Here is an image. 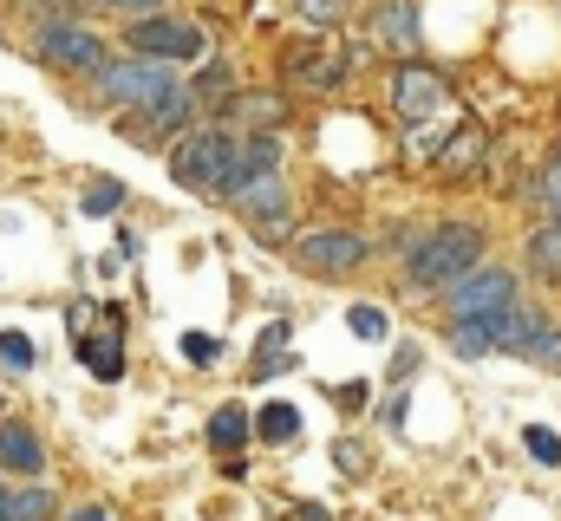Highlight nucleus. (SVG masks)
<instances>
[{
	"label": "nucleus",
	"instance_id": "obj_1",
	"mask_svg": "<svg viewBox=\"0 0 561 521\" xmlns=\"http://www.w3.org/2000/svg\"><path fill=\"white\" fill-rule=\"evenodd\" d=\"M470 267H483V229H470V222H444L412 248V280L419 287H457Z\"/></svg>",
	"mask_w": 561,
	"mask_h": 521
},
{
	"label": "nucleus",
	"instance_id": "obj_20",
	"mask_svg": "<svg viewBox=\"0 0 561 521\" xmlns=\"http://www.w3.org/2000/svg\"><path fill=\"white\" fill-rule=\"evenodd\" d=\"M0 372L7 379H26L33 372V339L26 333H0Z\"/></svg>",
	"mask_w": 561,
	"mask_h": 521
},
{
	"label": "nucleus",
	"instance_id": "obj_14",
	"mask_svg": "<svg viewBox=\"0 0 561 521\" xmlns=\"http://www.w3.org/2000/svg\"><path fill=\"white\" fill-rule=\"evenodd\" d=\"M346 66H353L346 53H320V46H300V53H294V79H300V85H313V92L340 85V79H346Z\"/></svg>",
	"mask_w": 561,
	"mask_h": 521
},
{
	"label": "nucleus",
	"instance_id": "obj_7",
	"mask_svg": "<svg viewBox=\"0 0 561 521\" xmlns=\"http://www.w3.org/2000/svg\"><path fill=\"white\" fill-rule=\"evenodd\" d=\"M39 59L59 66V72H105V39L66 20V26H46L39 33Z\"/></svg>",
	"mask_w": 561,
	"mask_h": 521
},
{
	"label": "nucleus",
	"instance_id": "obj_3",
	"mask_svg": "<svg viewBox=\"0 0 561 521\" xmlns=\"http://www.w3.org/2000/svg\"><path fill=\"white\" fill-rule=\"evenodd\" d=\"M450 326L457 320H490V313H510L516 306V274L510 267H496V260H483V267H470L457 287H450Z\"/></svg>",
	"mask_w": 561,
	"mask_h": 521
},
{
	"label": "nucleus",
	"instance_id": "obj_35",
	"mask_svg": "<svg viewBox=\"0 0 561 521\" xmlns=\"http://www.w3.org/2000/svg\"><path fill=\"white\" fill-rule=\"evenodd\" d=\"M556 157H561V150H556Z\"/></svg>",
	"mask_w": 561,
	"mask_h": 521
},
{
	"label": "nucleus",
	"instance_id": "obj_31",
	"mask_svg": "<svg viewBox=\"0 0 561 521\" xmlns=\"http://www.w3.org/2000/svg\"><path fill=\"white\" fill-rule=\"evenodd\" d=\"M112 7H118V13H138V20H150V13H157L163 0H112Z\"/></svg>",
	"mask_w": 561,
	"mask_h": 521
},
{
	"label": "nucleus",
	"instance_id": "obj_11",
	"mask_svg": "<svg viewBox=\"0 0 561 521\" xmlns=\"http://www.w3.org/2000/svg\"><path fill=\"white\" fill-rule=\"evenodd\" d=\"M229 202H236L249 222H275V216H287V183H280V170H268V176H249Z\"/></svg>",
	"mask_w": 561,
	"mask_h": 521
},
{
	"label": "nucleus",
	"instance_id": "obj_30",
	"mask_svg": "<svg viewBox=\"0 0 561 521\" xmlns=\"http://www.w3.org/2000/svg\"><path fill=\"white\" fill-rule=\"evenodd\" d=\"M183 352L203 366V359H216V339H209V333H190V339H183Z\"/></svg>",
	"mask_w": 561,
	"mask_h": 521
},
{
	"label": "nucleus",
	"instance_id": "obj_29",
	"mask_svg": "<svg viewBox=\"0 0 561 521\" xmlns=\"http://www.w3.org/2000/svg\"><path fill=\"white\" fill-rule=\"evenodd\" d=\"M229 85V66H209L203 79H196V99H209V92H222Z\"/></svg>",
	"mask_w": 561,
	"mask_h": 521
},
{
	"label": "nucleus",
	"instance_id": "obj_34",
	"mask_svg": "<svg viewBox=\"0 0 561 521\" xmlns=\"http://www.w3.org/2000/svg\"><path fill=\"white\" fill-rule=\"evenodd\" d=\"M0 521H13V489L0 483Z\"/></svg>",
	"mask_w": 561,
	"mask_h": 521
},
{
	"label": "nucleus",
	"instance_id": "obj_8",
	"mask_svg": "<svg viewBox=\"0 0 561 521\" xmlns=\"http://www.w3.org/2000/svg\"><path fill=\"white\" fill-rule=\"evenodd\" d=\"M294 260L307 274H353V267H366V242L353 229H320V235H300Z\"/></svg>",
	"mask_w": 561,
	"mask_h": 521
},
{
	"label": "nucleus",
	"instance_id": "obj_5",
	"mask_svg": "<svg viewBox=\"0 0 561 521\" xmlns=\"http://www.w3.org/2000/svg\"><path fill=\"white\" fill-rule=\"evenodd\" d=\"M450 105V85H444V72L437 66H419V59H405L399 72H392V112L405 118V125H424V118H437Z\"/></svg>",
	"mask_w": 561,
	"mask_h": 521
},
{
	"label": "nucleus",
	"instance_id": "obj_26",
	"mask_svg": "<svg viewBox=\"0 0 561 521\" xmlns=\"http://www.w3.org/2000/svg\"><path fill=\"white\" fill-rule=\"evenodd\" d=\"M294 7H300V20H313V26H333V20H346L353 0H294Z\"/></svg>",
	"mask_w": 561,
	"mask_h": 521
},
{
	"label": "nucleus",
	"instance_id": "obj_17",
	"mask_svg": "<svg viewBox=\"0 0 561 521\" xmlns=\"http://www.w3.org/2000/svg\"><path fill=\"white\" fill-rule=\"evenodd\" d=\"M255 430H262L268 443H294V437H300V410L275 397V404H262V410H255Z\"/></svg>",
	"mask_w": 561,
	"mask_h": 521
},
{
	"label": "nucleus",
	"instance_id": "obj_16",
	"mask_svg": "<svg viewBox=\"0 0 561 521\" xmlns=\"http://www.w3.org/2000/svg\"><path fill=\"white\" fill-rule=\"evenodd\" d=\"M249 430H255V424H249V410H242V404H222V410L209 417V450L236 456V450L249 443Z\"/></svg>",
	"mask_w": 561,
	"mask_h": 521
},
{
	"label": "nucleus",
	"instance_id": "obj_19",
	"mask_svg": "<svg viewBox=\"0 0 561 521\" xmlns=\"http://www.w3.org/2000/svg\"><path fill=\"white\" fill-rule=\"evenodd\" d=\"M287 339H294V326H287V320H275V326L255 339V366H249L255 379H275V352H287Z\"/></svg>",
	"mask_w": 561,
	"mask_h": 521
},
{
	"label": "nucleus",
	"instance_id": "obj_4",
	"mask_svg": "<svg viewBox=\"0 0 561 521\" xmlns=\"http://www.w3.org/2000/svg\"><path fill=\"white\" fill-rule=\"evenodd\" d=\"M99 85H105V99L112 105H138V112H150V105H163L170 92H183V79L163 66V59H131V66H105L99 72Z\"/></svg>",
	"mask_w": 561,
	"mask_h": 521
},
{
	"label": "nucleus",
	"instance_id": "obj_32",
	"mask_svg": "<svg viewBox=\"0 0 561 521\" xmlns=\"http://www.w3.org/2000/svg\"><path fill=\"white\" fill-rule=\"evenodd\" d=\"M287 521H333V516H327V509H313V502H300V509H294Z\"/></svg>",
	"mask_w": 561,
	"mask_h": 521
},
{
	"label": "nucleus",
	"instance_id": "obj_24",
	"mask_svg": "<svg viewBox=\"0 0 561 521\" xmlns=\"http://www.w3.org/2000/svg\"><path fill=\"white\" fill-rule=\"evenodd\" d=\"M125 209V183H92L85 189V216H118Z\"/></svg>",
	"mask_w": 561,
	"mask_h": 521
},
{
	"label": "nucleus",
	"instance_id": "obj_15",
	"mask_svg": "<svg viewBox=\"0 0 561 521\" xmlns=\"http://www.w3.org/2000/svg\"><path fill=\"white\" fill-rule=\"evenodd\" d=\"M268 170H280V143L262 130V137H249L242 150H236V170H229V196L249 183V176H268Z\"/></svg>",
	"mask_w": 561,
	"mask_h": 521
},
{
	"label": "nucleus",
	"instance_id": "obj_28",
	"mask_svg": "<svg viewBox=\"0 0 561 521\" xmlns=\"http://www.w3.org/2000/svg\"><path fill=\"white\" fill-rule=\"evenodd\" d=\"M353 333L379 346V339H386V313H379V306H353Z\"/></svg>",
	"mask_w": 561,
	"mask_h": 521
},
{
	"label": "nucleus",
	"instance_id": "obj_13",
	"mask_svg": "<svg viewBox=\"0 0 561 521\" xmlns=\"http://www.w3.org/2000/svg\"><path fill=\"white\" fill-rule=\"evenodd\" d=\"M373 33H379L392 53H419V7H412V0H386V7L373 13Z\"/></svg>",
	"mask_w": 561,
	"mask_h": 521
},
{
	"label": "nucleus",
	"instance_id": "obj_9",
	"mask_svg": "<svg viewBox=\"0 0 561 521\" xmlns=\"http://www.w3.org/2000/svg\"><path fill=\"white\" fill-rule=\"evenodd\" d=\"M79 366H85L92 379H105V385L125 372V306H105V326H99V333H92V326L79 333Z\"/></svg>",
	"mask_w": 561,
	"mask_h": 521
},
{
	"label": "nucleus",
	"instance_id": "obj_18",
	"mask_svg": "<svg viewBox=\"0 0 561 521\" xmlns=\"http://www.w3.org/2000/svg\"><path fill=\"white\" fill-rule=\"evenodd\" d=\"M529 267L536 274H561V222H542L529 235Z\"/></svg>",
	"mask_w": 561,
	"mask_h": 521
},
{
	"label": "nucleus",
	"instance_id": "obj_21",
	"mask_svg": "<svg viewBox=\"0 0 561 521\" xmlns=\"http://www.w3.org/2000/svg\"><path fill=\"white\" fill-rule=\"evenodd\" d=\"M53 516V496L39 489V483H26V489H13V521H46Z\"/></svg>",
	"mask_w": 561,
	"mask_h": 521
},
{
	"label": "nucleus",
	"instance_id": "obj_2",
	"mask_svg": "<svg viewBox=\"0 0 561 521\" xmlns=\"http://www.w3.org/2000/svg\"><path fill=\"white\" fill-rule=\"evenodd\" d=\"M236 137L229 130H190L170 143V176L183 189H222L229 196V170H236Z\"/></svg>",
	"mask_w": 561,
	"mask_h": 521
},
{
	"label": "nucleus",
	"instance_id": "obj_6",
	"mask_svg": "<svg viewBox=\"0 0 561 521\" xmlns=\"http://www.w3.org/2000/svg\"><path fill=\"white\" fill-rule=\"evenodd\" d=\"M125 46L144 53V59H203V26L170 20V13H150V20H131Z\"/></svg>",
	"mask_w": 561,
	"mask_h": 521
},
{
	"label": "nucleus",
	"instance_id": "obj_23",
	"mask_svg": "<svg viewBox=\"0 0 561 521\" xmlns=\"http://www.w3.org/2000/svg\"><path fill=\"white\" fill-rule=\"evenodd\" d=\"M477 150H483V130H457V137H450V150H444V170H470V163H477Z\"/></svg>",
	"mask_w": 561,
	"mask_h": 521
},
{
	"label": "nucleus",
	"instance_id": "obj_22",
	"mask_svg": "<svg viewBox=\"0 0 561 521\" xmlns=\"http://www.w3.org/2000/svg\"><path fill=\"white\" fill-rule=\"evenodd\" d=\"M523 450H529L536 463H549V470L561 463V437H556V430H542V424H529V430H523Z\"/></svg>",
	"mask_w": 561,
	"mask_h": 521
},
{
	"label": "nucleus",
	"instance_id": "obj_12",
	"mask_svg": "<svg viewBox=\"0 0 561 521\" xmlns=\"http://www.w3.org/2000/svg\"><path fill=\"white\" fill-rule=\"evenodd\" d=\"M542 339H549L542 313H529V306L496 313V352H529V359H536V346H542Z\"/></svg>",
	"mask_w": 561,
	"mask_h": 521
},
{
	"label": "nucleus",
	"instance_id": "obj_27",
	"mask_svg": "<svg viewBox=\"0 0 561 521\" xmlns=\"http://www.w3.org/2000/svg\"><path fill=\"white\" fill-rule=\"evenodd\" d=\"M275 118H280V99H275V92L242 99V125H275Z\"/></svg>",
	"mask_w": 561,
	"mask_h": 521
},
{
	"label": "nucleus",
	"instance_id": "obj_25",
	"mask_svg": "<svg viewBox=\"0 0 561 521\" xmlns=\"http://www.w3.org/2000/svg\"><path fill=\"white\" fill-rule=\"evenodd\" d=\"M333 463H340L346 476H366V470H373V450L353 443V437H340V443H333Z\"/></svg>",
	"mask_w": 561,
	"mask_h": 521
},
{
	"label": "nucleus",
	"instance_id": "obj_10",
	"mask_svg": "<svg viewBox=\"0 0 561 521\" xmlns=\"http://www.w3.org/2000/svg\"><path fill=\"white\" fill-rule=\"evenodd\" d=\"M0 470H13L20 483H33V476L46 470V443H39V430H26L20 417H0Z\"/></svg>",
	"mask_w": 561,
	"mask_h": 521
},
{
	"label": "nucleus",
	"instance_id": "obj_33",
	"mask_svg": "<svg viewBox=\"0 0 561 521\" xmlns=\"http://www.w3.org/2000/svg\"><path fill=\"white\" fill-rule=\"evenodd\" d=\"M66 521H112V509H99V502H92V509H72Z\"/></svg>",
	"mask_w": 561,
	"mask_h": 521
}]
</instances>
